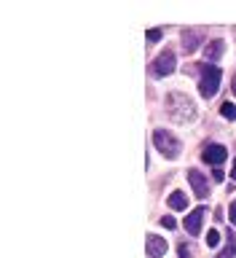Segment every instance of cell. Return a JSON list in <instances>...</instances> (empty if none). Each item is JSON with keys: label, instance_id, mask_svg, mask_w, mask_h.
Here are the masks:
<instances>
[{"label": "cell", "instance_id": "cell-7", "mask_svg": "<svg viewBox=\"0 0 236 258\" xmlns=\"http://www.w3.org/2000/svg\"><path fill=\"white\" fill-rule=\"evenodd\" d=\"M204 218H207V207H196L188 218H185V231H188L191 237H196V234L201 231V223H204Z\"/></svg>", "mask_w": 236, "mask_h": 258}, {"label": "cell", "instance_id": "cell-3", "mask_svg": "<svg viewBox=\"0 0 236 258\" xmlns=\"http://www.w3.org/2000/svg\"><path fill=\"white\" fill-rule=\"evenodd\" d=\"M153 145H156L159 153H164L167 159H177L183 151V143L177 140L172 132H167V129H156V132H153Z\"/></svg>", "mask_w": 236, "mask_h": 258}, {"label": "cell", "instance_id": "cell-16", "mask_svg": "<svg viewBox=\"0 0 236 258\" xmlns=\"http://www.w3.org/2000/svg\"><path fill=\"white\" fill-rule=\"evenodd\" d=\"M161 226H164V229H175V218L164 215V218H161Z\"/></svg>", "mask_w": 236, "mask_h": 258}, {"label": "cell", "instance_id": "cell-4", "mask_svg": "<svg viewBox=\"0 0 236 258\" xmlns=\"http://www.w3.org/2000/svg\"><path fill=\"white\" fill-rule=\"evenodd\" d=\"M175 68H177V56H175L172 48L161 51L156 59L150 62V73H153L156 78H164V76H169V73H175Z\"/></svg>", "mask_w": 236, "mask_h": 258}, {"label": "cell", "instance_id": "cell-13", "mask_svg": "<svg viewBox=\"0 0 236 258\" xmlns=\"http://www.w3.org/2000/svg\"><path fill=\"white\" fill-rule=\"evenodd\" d=\"M220 113H223L225 118H236V108H233L231 102H223V108H220Z\"/></svg>", "mask_w": 236, "mask_h": 258}, {"label": "cell", "instance_id": "cell-18", "mask_svg": "<svg viewBox=\"0 0 236 258\" xmlns=\"http://www.w3.org/2000/svg\"><path fill=\"white\" fill-rule=\"evenodd\" d=\"M212 177H215L217 183H220V180H223V169H220V167H215V169H212Z\"/></svg>", "mask_w": 236, "mask_h": 258}, {"label": "cell", "instance_id": "cell-12", "mask_svg": "<svg viewBox=\"0 0 236 258\" xmlns=\"http://www.w3.org/2000/svg\"><path fill=\"white\" fill-rule=\"evenodd\" d=\"M225 239H228V242H225V247L217 253V258H233L236 255V239H233V234H228Z\"/></svg>", "mask_w": 236, "mask_h": 258}, {"label": "cell", "instance_id": "cell-19", "mask_svg": "<svg viewBox=\"0 0 236 258\" xmlns=\"http://www.w3.org/2000/svg\"><path fill=\"white\" fill-rule=\"evenodd\" d=\"M180 258H191V253H188V247H185V245L180 247Z\"/></svg>", "mask_w": 236, "mask_h": 258}, {"label": "cell", "instance_id": "cell-5", "mask_svg": "<svg viewBox=\"0 0 236 258\" xmlns=\"http://www.w3.org/2000/svg\"><path fill=\"white\" fill-rule=\"evenodd\" d=\"M188 183H191V188L196 191L199 199L209 197V180H207V175L199 172V169H188Z\"/></svg>", "mask_w": 236, "mask_h": 258}, {"label": "cell", "instance_id": "cell-6", "mask_svg": "<svg viewBox=\"0 0 236 258\" xmlns=\"http://www.w3.org/2000/svg\"><path fill=\"white\" fill-rule=\"evenodd\" d=\"M225 156H228V151H225V145H207L204 148V153H201V159L207 161V164H212V167H220L223 161H225Z\"/></svg>", "mask_w": 236, "mask_h": 258}, {"label": "cell", "instance_id": "cell-9", "mask_svg": "<svg viewBox=\"0 0 236 258\" xmlns=\"http://www.w3.org/2000/svg\"><path fill=\"white\" fill-rule=\"evenodd\" d=\"M201 43V32L199 30H185L183 32V51L185 54H193V48Z\"/></svg>", "mask_w": 236, "mask_h": 258}, {"label": "cell", "instance_id": "cell-8", "mask_svg": "<svg viewBox=\"0 0 236 258\" xmlns=\"http://www.w3.org/2000/svg\"><path fill=\"white\" fill-rule=\"evenodd\" d=\"M145 250H148V255H153V258H161V255L167 253V242L161 239V237H156V234H148Z\"/></svg>", "mask_w": 236, "mask_h": 258}, {"label": "cell", "instance_id": "cell-11", "mask_svg": "<svg viewBox=\"0 0 236 258\" xmlns=\"http://www.w3.org/2000/svg\"><path fill=\"white\" fill-rule=\"evenodd\" d=\"M167 202H169V207H172V210H185V207H188V197H185L183 191H172Z\"/></svg>", "mask_w": 236, "mask_h": 258}, {"label": "cell", "instance_id": "cell-14", "mask_svg": "<svg viewBox=\"0 0 236 258\" xmlns=\"http://www.w3.org/2000/svg\"><path fill=\"white\" fill-rule=\"evenodd\" d=\"M217 242H220V234H217V229H212L207 234V245L209 247H217Z\"/></svg>", "mask_w": 236, "mask_h": 258}, {"label": "cell", "instance_id": "cell-15", "mask_svg": "<svg viewBox=\"0 0 236 258\" xmlns=\"http://www.w3.org/2000/svg\"><path fill=\"white\" fill-rule=\"evenodd\" d=\"M145 38H148V43H159V40H161V30H148V32H145Z\"/></svg>", "mask_w": 236, "mask_h": 258}, {"label": "cell", "instance_id": "cell-21", "mask_svg": "<svg viewBox=\"0 0 236 258\" xmlns=\"http://www.w3.org/2000/svg\"><path fill=\"white\" fill-rule=\"evenodd\" d=\"M233 94H236V78H233Z\"/></svg>", "mask_w": 236, "mask_h": 258}, {"label": "cell", "instance_id": "cell-2", "mask_svg": "<svg viewBox=\"0 0 236 258\" xmlns=\"http://www.w3.org/2000/svg\"><path fill=\"white\" fill-rule=\"evenodd\" d=\"M199 73H201L199 92H201V97H204V100H209V97H215L217 86H220V78H223V73H220V68H215L212 62H207V64H199Z\"/></svg>", "mask_w": 236, "mask_h": 258}, {"label": "cell", "instance_id": "cell-1", "mask_svg": "<svg viewBox=\"0 0 236 258\" xmlns=\"http://www.w3.org/2000/svg\"><path fill=\"white\" fill-rule=\"evenodd\" d=\"M167 113H169V118L177 121V124H188V121L196 118V105L180 92H169L167 94Z\"/></svg>", "mask_w": 236, "mask_h": 258}, {"label": "cell", "instance_id": "cell-17", "mask_svg": "<svg viewBox=\"0 0 236 258\" xmlns=\"http://www.w3.org/2000/svg\"><path fill=\"white\" fill-rule=\"evenodd\" d=\"M228 218H231V223H236V202H231V207H228Z\"/></svg>", "mask_w": 236, "mask_h": 258}, {"label": "cell", "instance_id": "cell-20", "mask_svg": "<svg viewBox=\"0 0 236 258\" xmlns=\"http://www.w3.org/2000/svg\"><path fill=\"white\" fill-rule=\"evenodd\" d=\"M231 177H233V180H236V161H233V172H231Z\"/></svg>", "mask_w": 236, "mask_h": 258}, {"label": "cell", "instance_id": "cell-10", "mask_svg": "<svg viewBox=\"0 0 236 258\" xmlns=\"http://www.w3.org/2000/svg\"><path fill=\"white\" fill-rule=\"evenodd\" d=\"M223 48H225V43H223V40H212V43H207V48H204L207 59H209V62L220 59V56H223Z\"/></svg>", "mask_w": 236, "mask_h": 258}]
</instances>
